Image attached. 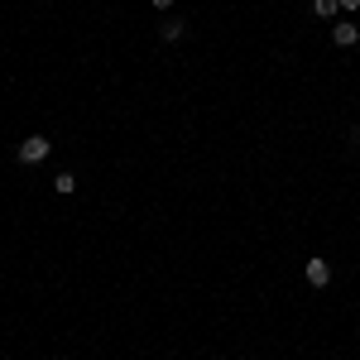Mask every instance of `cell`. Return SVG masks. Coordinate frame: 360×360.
Wrapping results in <instances>:
<instances>
[{
    "label": "cell",
    "mask_w": 360,
    "mask_h": 360,
    "mask_svg": "<svg viewBox=\"0 0 360 360\" xmlns=\"http://www.w3.org/2000/svg\"><path fill=\"white\" fill-rule=\"evenodd\" d=\"M53 193H63V197L77 193V178H72V173H58V178H53Z\"/></svg>",
    "instance_id": "6"
},
{
    "label": "cell",
    "mask_w": 360,
    "mask_h": 360,
    "mask_svg": "<svg viewBox=\"0 0 360 360\" xmlns=\"http://www.w3.org/2000/svg\"><path fill=\"white\" fill-rule=\"evenodd\" d=\"M341 10H346V15H351V10H360V0H341Z\"/></svg>",
    "instance_id": "7"
},
{
    "label": "cell",
    "mask_w": 360,
    "mask_h": 360,
    "mask_svg": "<svg viewBox=\"0 0 360 360\" xmlns=\"http://www.w3.org/2000/svg\"><path fill=\"white\" fill-rule=\"evenodd\" d=\"M332 39H336V44H341V49H351V44H356V39H360V29L351 25V20H341V25L332 29Z\"/></svg>",
    "instance_id": "3"
},
{
    "label": "cell",
    "mask_w": 360,
    "mask_h": 360,
    "mask_svg": "<svg viewBox=\"0 0 360 360\" xmlns=\"http://www.w3.org/2000/svg\"><path fill=\"white\" fill-rule=\"evenodd\" d=\"M49 149H53L49 135H29L25 144L15 149V159H20V164H44V159H49Z\"/></svg>",
    "instance_id": "1"
},
{
    "label": "cell",
    "mask_w": 360,
    "mask_h": 360,
    "mask_svg": "<svg viewBox=\"0 0 360 360\" xmlns=\"http://www.w3.org/2000/svg\"><path fill=\"white\" fill-rule=\"evenodd\" d=\"M336 10H341V0H312V15L317 20H332Z\"/></svg>",
    "instance_id": "5"
},
{
    "label": "cell",
    "mask_w": 360,
    "mask_h": 360,
    "mask_svg": "<svg viewBox=\"0 0 360 360\" xmlns=\"http://www.w3.org/2000/svg\"><path fill=\"white\" fill-rule=\"evenodd\" d=\"M149 5H154V10H168V5H173V0H149Z\"/></svg>",
    "instance_id": "8"
},
{
    "label": "cell",
    "mask_w": 360,
    "mask_h": 360,
    "mask_svg": "<svg viewBox=\"0 0 360 360\" xmlns=\"http://www.w3.org/2000/svg\"><path fill=\"white\" fill-rule=\"evenodd\" d=\"M307 283H312V288H327V283H332V264H327V259H307Z\"/></svg>",
    "instance_id": "2"
},
{
    "label": "cell",
    "mask_w": 360,
    "mask_h": 360,
    "mask_svg": "<svg viewBox=\"0 0 360 360\" xmlns=\"http://www.w3.org/2000/svg\"><path fill=\"white\" fill-rule=\"evenodd\" d=\"M183 20H164V29H159V39H164V44H173V39H183Z\"/></svg>",
    "instance_id": "4"
}]
</instances>
